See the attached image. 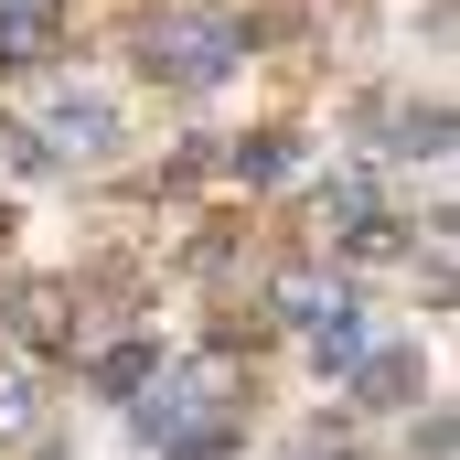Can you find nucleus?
I'll return each instance as SVG.
<instances>
[{"label":"nucleus","mask_w":460,"mask_h":460,"mask_svg":"<svg viewBox=\"0 0 460 460\" xmlns=\"http://www.w3.org/2000/svg\"><path fill=\"white\" fill-rule=\"evenodd\" d=\"M139 429L172 460H226V418H235V353H193V364H150L139 375Z\"/></svg>","instance_id":"nucleus-1"},{"label":"nucleus","mask_w":460,"mask_h":460,"mask_svg":"<svg viewBox=\"0 0 460 460\" xmlns=\"http://www.w3.org/2000/svg\"><path fill=\"white\" fill-rule=\"evenodd\" d=\"M235 54H246V22H226V11H161L139 43V65L172 86H215V75H235Z\"/></svg>","instance_id":"nucleus-2"},{"label":"nucleus","mask_w":460,"mask_h":460,"mask_svg":"<svg viewBox=\"0 0 460 460\" xmlns=\"http://www.w3.org/2000/svg\"><path fill=\"white\" fill-rule=\"evenodd\" d=\"M11 332L32 353H65L75 343V289H65V279H22V289H11Z\"/></svg>","instance_id":"nucleus-3"},{"label":"nucleus","mask_w":460,"mask_h":460,"mask_svg":"<svg viewBox=\"0 0 460 460\" xmlns=\"http://www.w3.org/2000/svg\"><path fill=\"white\" fill-rule=\"evenodd\" d=\"M353 396H364V407H418V353H396V343L375 353L364 343L353 353Z\"/></svg>","instance_id":"nucleus-4"},{"label":"nucleus","mask_w":460,"mask_h":460,"mask_svg":"<svg viewBox=\"0 0 460 460\" xmlns=\"http://www.w3.org/2000/svg\"><path fill=\"white\" fill-rule=\"evenodd\" d=\"M108 97H65V108L43 118V150H54V161H86V150H108Z\"/></svg>","instance_id":"nucleus-5"},{"label":"nucleus","mask_w":460,"mask_h":460,"mask_svg":"<svg viewBox=\"0 0 460 460\" xmlns=\"http://www.w3.org/2000/svg\"><path fill=\"white\" fill-rule=\"evenodd\" d=\"M54 54V0H22V11H0V65L11 75H32Z\"/></svg>","instance_id":"nucleus-6"},{"label":"nucleus","mask_w":460,"mask_h":460,"mask_svg":"<svg viewBox=\"0 0 460 460\" xmlns=\"http://www.w3.org/2000/svg\"><path fill=\"white\" fill-rule=\"evenodd\" d=\"M332 300H343V289H332L322 268H279V279H268V311H279V322H300V332H311Z\"/></svg>","instance_id":"nucleus-7"},{"label":"nucleus","mask_w":460,"mask_h":460,"mask_svg":"<svg viewBox=\"0 0 460 460\" xmlns=\"http://www.w3.org/2000/svg\"><path fill=\"white\" fill-rule=\"evenodd\" d=\"M353 353H364V322H353L343 300H332V311L311 322V364H322V375H353Z\"/></svg>","instance_id":"nucleus-8"},{"label":"nucleus","mask_w":460,"mask_h":460,"mask_svg":"<svg viewBox=\"0 0 460 460\" xmlns=\"http://www.w3.org/2000/svg\"><path fill=\"white\" fill-rule=\"evenodd\" d=\"M226 172H235V182H279V172H289V139H279V128L235 139V150H226Z\"/></svg>","instance_id":"nucleus-9"},{"label":"nucleus","mask_w":460,"mask_h":460,"mask_svg":"<svg viewBox=\"0 0 460 460\" xmlns=\"http://www.w3.org/2000/svg\"><path fill=\"white\" fill-rule=\"evenodd\" d=\"M43 429V396H32V375H0V450L11 439H32Z\"/></svg>","instance_id":"nucleus-10"},{"label":"nucleus","mask_w":460,"mask_h":460,"mask_svg":"<svg viewBox=\"0 0 460 460\" xmlns=\"http://www.w3.org/2000/svg\"><path fill=\"white\" fill-rule=\"evenodd\" d=\"M385 150H407V161H439L450 150V108H418V118H396V139Z\"/></svg>","instance_id":"nucleus-11"},{"label":"nucleus","mask_w":460,"mask_h":460,"mask_svg":"<svg viewBox=\"0 0 460 460\" xmlns=\"http://www.w3.org/2000/svg\"><path fill=\"white\" fill-rule=\"evenodd\" d=\"M332 215H375V182H364V172H332V182H322V226H332Z\"/></svg>","instance_id":"nucleus-12"},{"label":"nucleus","mask_w":460,"mask_h":460,"mask_svg":"<svg viewBox=\"0 0 460 460\" xmlns=\"http://www.w3.org/2000/svg\"><path fill=\"white\" fill-rule=\"evenodd\" d=\"M139 375H150V353H139V343H118V353H97V385H108V396H128Z\"/></svg>","instance_id":"nucleus-13"},{"label":"nucleus","mask_w":460,"mask_h":460,"mask_svg":"<svg viewBox=\"0 0 460 460\" xmlns=\"http://www.w3.org/2000/svg\"><path fill=\"white\" fill-rule=\"evenodd\" d=\"M0 246H11V204H0Z\"/></svg>","instance_id":"nucleus-14"},{"label":"nucleus","mask_w":460,"mask_h":460,"mask_svg":"<svg viewBox=\"0 0 460 460\" xmlns=\"http://www.w3.org/2000/svg\"><path fill=\"white\" fill-rule=\"evenodd\" d=\"M0 11H22V0H0Z\"/></svg>","instance_id":"nucleus-15"}]
</instances>
